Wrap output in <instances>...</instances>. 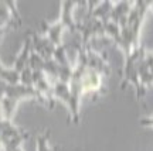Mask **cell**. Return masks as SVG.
Listing matches in <instances>:
<instances>
[{
    "label": "cell",
    "instance_id": "6da1fadb",
    "mask_svg": "<svg viewBox=\"0 0 153 151\" xmlns=\"http://www.w3.org/2000/svg\"><path fill=\"white\" fill-rule=\"evenodd\" d=\"M150 7H152V1H133L125 26L120 28V37L116 41L118 48L123 52L125 57H128L137 47H140L139 35H140L143 20L150 11Z\"/></svg>",
    "mask_w": 153,
    "mask_h": 151
},
{
    "label": "cell",
    "instance_id": "7a4b0ae2",
    "mask_svg": "<svg viewBox=\"0 0 153 151\" xmlns=\"http://www.w3.org/2000/svg\"><path fill=\"white\" fill-rule=\"evenodd\" d=\"M146 48L140 45L136 49H133L131 54L125 57V64H123V75H122V82H120V89H125L126 85H132L136 91V99H142L145 96L146 91L140 85L139 79V69L140 64L146 57Z\"/></svg>",
    "mask_w": 153,
    "mask_h": 151
},
{
    "label": "cell",
    "instance_id": "3957f363",
    "mask_svg": "<svg viewBox=\"0 0 153 151\" xmlns=\"http://www.w3.org/2000/svg\"><path fill=\"white\" fill-rule=\"evenodd\" d=\"M30 37H31V45H33V52L37 54L38 57H41L43 60L48 61L53 60L55 52V47L54 44L50 41L48 38L43 35L41 32H28Z\"/></svg>",
    "mask_w": 153,
    "mask_h": 151
},
{
    "label": "cell",
    "instance_id": "277c9868",
    "mask_svg": "<svg viewBox=\"0 0 153 151\" xmlns=\"http://www.w3.org/2000/svg\"><path fill=\"white\" fill-rule=\"evenodd\" d=\"M78 6V3L75 1H62L61 3V16H60V23L64 26L65 31H68L72 35L78 37V32H76V21L74 18V10Z\"/></svg>",
    "mask_w": 153,
    "mask_h": 151
},
{
    "label": "cell",
    "instance_id": "5b68a950",
    "mask_svg": "<svg viewBox=\"0 0 153 151\" xmlns=\"http://www.w3.org/2000/svg\"><path fill=\"white\" fill-rule=\"evenodd\" d=\"M64 32H65V28L60 23V20L55 23H47V21L41 23V34L48 38L55 47L62 45V35H64Z\"/></svg>",
    "mask_w": 153,
    "mask_h": 151
},
{
    "label": "cell",
    "instance_id": "8992f818",
    "mask_svg": "<svg viewBox=\"0 0 153 151\" xmlns=\"http://www.w3.org/2000/svg\"><path fill=\"white\" fill-rule=\"evenodd\" d=\"M31 52H33L31 37H30V34H27V37L24 38V43H23V45H22V49L19 51V54H17V57H16V61H14V64H13V68H14L19 74H22L23 71L28 66Z\"/></svg>",
    "mask_w": 153,
    "mask_h": 151
},
{
    "label": "cell",
    "instance_id": "52a82bcc",
    "mask_svg": "<svg viewBox=\"0 0 153 151\" xmlns=\"http://www.w3.org/2000/svg\"><path fill=\"white\" fill-rule=\"evenodd\" d=\"M132 6H133V1H115L109 20L122 28L125 26L126 20H128V16L132 10Z\"/></svg>",
    "mask_w": 153,
    "mask_h": 151
},
{
    "label": "cell",
    "instance_id": "ba28073f",
    "mask_svg": "<svg viewBox=\"0 0 153 151\" xmlns=\"http://www.w3.org/2000/svg\"><path fill=\"white\" fill-rule=\"evenodd\" d=\"M139 79H140V85L145 91H148L150 86H153V52H146V57L140 64Z\"/></svg>",
    "mask_w": 153,
    "mask_h": 151
},
{
    "label": "cell",
    "instance_id": "9c48e42d",
    "mask_svg": "<svg viewBox=\"0 0 153 151\" xmlns=\"http://www.w3.org/2000/svg\"><path fill=\"white\" fill-rule=\"evenodd\" d=\"M53 97L54 100H60L68 108V112L72 108V99H71V92L68 83L64 82H54L53 83Z\"/></svg>",
    "mask_w": 153,
    "mask_h": 151
},
{
    "label": "cell",
    "instance_id": "30bf717a",
    "mask_svg": "<svg viewBox=\"0 0 153 151\" xmlns=\"http://www.w3.org/2000/svg\"><path fill=\"white\" fill-rule=\"evenodd\" d=\"M0 27H7L13 28L17 27L14 18L11 16V11L9 9L7 1H0Z\"/></svg>",
    "mask_w": 153,
    "mask_h": 151
},
{
    "label": "cell",
    "instance_id": "8fae6325",
    "mask_svg": "<svg viewBox=\"0 0 153 151\" xmlns=\"http://www.w3.org/2000/svg\"><path fill=\"white\" fill-rule=\"evenodd\" d=\"M48 138H50V130H45L44 133L37 136V151H57L55 148L48 144Z\"/></svg>",
    "mask_w": 153,
    "mask_h": 151
},
{
    "label": "cell",
    "instance_id": "7c38bea8",
    "mask_svg": "<svg viewBox=\"0 0 153 151\" xmlns=\"http://www.w3.org/2000/svg\"><path fill=\"white\" fill-rule=\"evenodd\" d=\"M140 126L143 127H153V116H149V117H143V119L139 120Z\"/></svg>",
    "mask_w": 153,
    "mask_h": 151
},
{
    "label": "cell",
    "instance_id": "4fadbf2b",
    "mask_svg": "<svg viewBox=\"0 0 153 151\" xmlns=\"http://www.w3.org/2000/svg\"><path fill=\"white\" fill-rule=\"evenodd\" d=\"M4 117H3V112H1V108H0V120H3Z\"/></svg>",
    "mask_w": 153,
    "mask_h": 151
},
{
    "label": "cell",
    "instance_id": "5bb4252c",
    "mask_svg": "<svg viewBox=\"0 0 153 151\" xmlns=\"http://www.w3.org/2000/svg\"><path fill=\"white\" fill-rule=\"evenodd\" d=\"M150 9H152V11H153V1H152V7H150Z\"/></svg>",
    "mask_w": 153,
    "mask_h": 151
},
{
    "label": "cell",
    "instance_id": "9a60e30c",
    "mask_svg": "<svg viewBox=\"0 0 153 151\" xmlns=\"http://www.w3.org/2000/svg\"><path fill=\"white\" fill-rule=\"evenodd\" d=\"M0 151H4V150H3V148H0Z\"/></svg>",
    "mask_w": 153,
    "mask_h": 151
}]
</instances>
